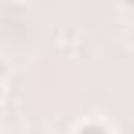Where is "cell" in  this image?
Here are the masks:
<instances>
[{
  "label": "cell",
  "instance_id": "obj_1",
  "mask_svg": "<svg viewBox=\"0 0 134 134\" xmlns=\"http://www.w3.org/2000/svg\"><path fill=\"white\" fill-rule=\"evenodd\" d=\"M72 134H116V131H112L105 120H83V123H76Z\"/></svg>",
  "mask_w": 134,
  "mask_h": 134
},
{
  "label": "cell",
  "instance_id": "obj_3",
  "mask_svg": "<svg viewBox=\"0 0 134 134\" xmlns=\"http://www.w3.org/2000/svg\"><path fill=\"white\" fill-rule=\"evenodd\" d=\"M127 44L134 47V22H131V29H127Z\"/></svg>",
  "mask_w": 134,
  "mask_h": 134
},
{
  "label": "cell",
  "instance_id": "obj_2",
  "mask_svg": "<svg viewBox=\"0 0 134 134\" xmlns=\"http://www.w3.org/2000/svg\"><path fill=\"white\" fill-rule=\"evenodd\" d=\"M7 76H11V65H7V58H0V83H7Z\"/></svg>",
  "mask_w": 134,
  "mask_h": 134
},
{
  "label": "cell",
  "instance_id": "obj_5",
  "mask_svg": "<svg viewBox=\"0 0 134 134\" xmlns=\"http://www.w3.org/2000/svg\"><path fill=\"white\" fill-rule=\"evenodd\" d=\"M25 134H47V131H44V127H33V131H25Z\"/></svg>",
  "mask_w": 134,
  "mask_h": 134
},
{
  "label": "cell",
  "instance_id": "obj_4",
  "mask_svg": "<svg viewBox=\"0 0 134 134\" xmlns=\"http://www.w3.org/2000/svg\"><path fill=\"white\" fill-rule=\"evenodd\" d=\"M4 98H7V83H0V102H4Z\"/></svg>",
  "mask_w": 134,
  "mask_h": 134
}]
</instances>
